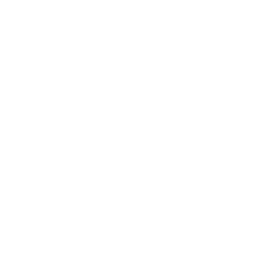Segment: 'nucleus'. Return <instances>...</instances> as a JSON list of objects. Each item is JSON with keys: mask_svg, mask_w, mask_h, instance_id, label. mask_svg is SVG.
I'll return each instance as SVG.
<instances>
[]
</instances>
